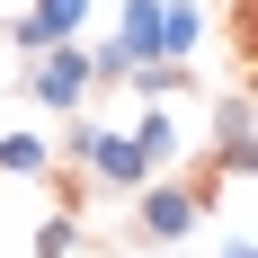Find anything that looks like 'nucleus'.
Segmentation results:
<instances>
[{"instance_id": "11", "label": "nucleus", "mask_w": 258, "mask_h": 258, "mask_svg": "<svg viewBox=\"0 0 258 258\" xmlns=\"http://www.w3.org/2000/svg\"><path fill=\"white\" fill-rule=\"evenodd\" d=\"M125 72H134V53L116 45V36H98V45H89V89H125Z\"/></svg>"}, {"instance_id": "7", "label": "nucleus", "mask_w": 258, "mask_h": 258, "mask_svg": "<svg viewBox=\"0 0 258 258\" xmlns=\"http://www.w3.org/2000/svg\"><path fill=\"white\" fill-rule=\"evenodd\" d=\"M125 89H134L143 107H160V98H187V89H196V72L160 53V62H134V72H125Z\"/></svg>"}, {"instance_id": "13", "label": "nucleus", "mask_w": 258, "mask_h": 258, "mask_svg": "<svg viewBox=\"0 0 258 258\" xmlns=\"http://www.w3.org/2000/svg\"><path fill=\"white\" fill-rule=\"evenodd\" d=\"M223 258H258V249H249V232H232V249H223Z\"/></svg>"}, {"instance_id": "10", "label": "nucleus", "mask_w": 258, "mask_h": 258, "mask_svg": "<svg viewBox=\"0 0 258 258\" xmlns=\"http://www.w3.org/2000/svg\"><path fill=\"white\" fill-rule=\"evenodd\" d=\"M134 152L152 160V178H160V169H169V160H178V125H169V116H160V107H143V125H134Z\"/></svg>"}, {"instance_id": "4", "label": "nucleus", "mask_w": 258, "mask_h": 258, "mask_svg": "<svg viewBox=\"0 0 258 258\" xmlns=\"http://www.w3.org/2000/svg\"><path fill=\"white\" fill-rule=\"evenodd\" d=\"M80 169H89L98 187H116V196H134V187L152 178V160L134 152V134H107V125L89 134V152H80Z\"/></svg>"}, {"instance_id": "8", "label": "nucleus", "mask_w": 258, "mask_h": 258, "mask_svg": "<svg viewBox=\"0 0 258 258\" xmlns=\"http://www.w3.org/2000/svg\"><path fill=\"white\" fill-rule=\"evenodd\" d=\"M116 45L134 62H160V0H125V18H116Z\"/></svg>"}, {"instance_id": "1", "label": "nucleus", "mask_w": 258, "mask_h": 258, "mask_svg": "<svg viewBox=\"0 0 258 258\" xmlns=\"http://www.w3.org/2000/svg\"><path fill=\"white\" fill-rule=\"evenodd\" d=\"M27 98L53 107V116H80V98H89V45H45L36 62H27Z\"/></svg>"}, {"instance_id": "9", "label": "nucleus", "mask_w": 258, "mask_h": 258, "mask_svg": "<svg viewBox=\"0 0 258 258\" xmlns=\"http://www.w3.org/2000/svg\"><path fill=\"white\" fill-rule=\"evenodd\" d=\"M53 152H45V134H0V178H45Z\"/></svg>"}, {"instance_id": "3", "label": "nucleus", "mask_w": 258, "mask_h": 258, "mask_svg": "<svg viewBox=\"0 0 258 258\" xmlns=\"http://www.w3.org/2000/svg\"><path fill=\"white\" fill-rule=\"evenodd\" d=\"M134 232L160 240V249H169V240H187V232H196V196H187V187H169V178H143V187H134Z\"/></svg>"}, {"instance_id": "5", "label": "nucleus", "mask_w": 258, "mask_h": 258, "mask_svg": "<svg viewBox=\"0 0 258 258\" xmlns=\"http://www.w3.org/2000/svg\"><path fill=\"white\" fill-rule=\"evenodd\" d=\"M80 18H89V0H36V9H27V18L9 27V45H18L27 62H36L45 45H72V36H80Z\"/></svg>"}, {"instance_id": "6", "label": "nucleus", "mask_w": 258, "mask_h": 258, "mask_svg": "<svg viewBox=\"0 0 258 258\" xmlns=\"http://www.w3.org/2000/svg\"><path fill=\"white\" fill-rule=\"evenodd\" d=\"M205 0H160V53H169V62H187V53L205 45Z\"/></svg>"}, {"instance_id": "12", "label": "nucleus", "mask_w": 258, "mask_h": 258, "mask_svg": "<svg viewBox=\"0 0 258 258\" xmlns=\"http://www.w3.org/2000/svg\"><path fill=\"white\" fill-rule=\"evenodd\" d=\"M80 232H72V214H53V223H36V258H72Z\"/></svg>"}, {"instance_id": "2", "label": "nucleus", "mask_w": 258, "mask_h": 258, "mask_svg": "<svg viewBox=\"0 0 258 258\" xmlns=\"http://www.w3.org/2000/svg\"><path fill=\"white\" fill-rule=\"evenodd\" d=\"M214 178H258V107H249V89H223V107H214Z\"/></svg>"}]
</instances>
